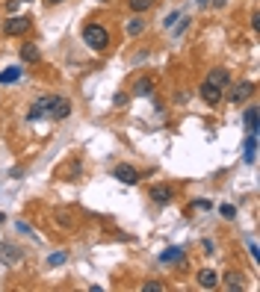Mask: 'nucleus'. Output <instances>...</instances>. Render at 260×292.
I'll use <instances>...</instances> for the list:
<instances>
[{"mask_svg":"<svg viewBox=\"0 0 260 292\" xmlns=\"http://www.w3.org/2000/svg\"><path fill=\"white\" fill-rule=\"evenodd\" d=\"M21 257H24V251H21L18 245H12V242H0V263H3V266H15Z\"/></svg>","mask_w":260,"mask_h":292,"instance_id":"423d86ee","label":"nucleus"},{"mask_svg":"<svg viewBox=\"0 0 260 292\" xmlns=\"http://www.w3.org/2000/svg\"><path fill=\"white\" fill-rule=\"evenodd\" d=\"M178 18H180V12H172V15H166V18H162V27H166V30H168V27H174V21H178Z\"/></svg>","mask_w":260,"mask_h":292,"instance_id":"b1692460","label":"nucleus"},{"mask_svg":"<svg viewBox=\"0 0 260 292\" xmlns=\"http://www.w3.org/2000/svg\"><path fill=\"white\" fill-rule=\"evenodd\" d=\"M160 263H166V266L184 263V248H166V251L160 254Z\"/></svg>","mask_w":260,"mask_h":292,"instance_id":"ddd939ff","label":"nucleus"},{"mask_svg":"<svg viewBox=\"0 0 260 292\" xmlns=\"http://www.w3.org/2000/svg\"><path fill=\"white\" fill-rule=\"evenodd\" d=\"M219 281H225V290H230V292L246 287V284H242V275H236V272H228L225 278H219Z\"/></svg>","mask_w":260,"mask_h":292,"instance_id":"4468645a","label":"nucleus"},{"mask_svg":"<svg viewBox=\"0 0 260 292\" xmlns=\"http://www.w3.org/2000/svg\"><path fill=\"white\" fill-rule=\"evenodd\" d=\"M112 103H116V106H124V103H128V95H124V92H118V95L112 97Z\"/></svg>","mask_w":260,"mask_h":292,"instance_id":"cd10ccee","label":"nucleus"},{"mask_svg":"<svg viewBox=\"0 0 260 292\" xmlns=\"http://www.w3.org/2000/svg\"><path fill=\"white\" fill-rule=\"evenodd\" d=\"M83 41L92 50H106L110 47V32H106V27H100V24H86L83 27Z\"/></svg>","mask_w":260,"mask_h":292,"instance_id":"f257e3e1","label":"nucleus"},{"mask_svg":"<svg viewBox=\"0 0 260 292\" xmlns=\"http://www.w3.org/2000/svg\"><path fill=\"white\" fill-rule=\"evenodd\" d=\"M210 3H213V6H216V9H222V6H225L228 0H210Z\"/></svg>","mask_w":260,"mask_h":292,"instance_id":"7c9ffc66","label":"nucleus"},{"mask_svg":"<svg viewBox=\"0 0 260 292\" xmlns=\"http://www.w3.org/2000/svg\"><path fill=\"white\" fill-rule=\"evenodd\" d=\"M190 207H198V210H213V204H210V201H204V198H198V201H192Z\"/></svg>","mask_w":260,"mask_h":292,"instance_id":"393cba45","label":"nucleus"},{"mask_svg":"<svg viewBox=\"0 0 260 292\" xmlns=\"http://www.w3.org/2000/svg\"><path fill=\"white\" fill-rule=\"evenodd\" d=\"M30 27H32V18H30V15H15V18L3 21V32H6V35H24Z\"/></svg>","mask_w":260,"mask_h":292,"instance_id":"f03ea898","label":"nucleus"},{"mask_svg":"<svg viewBox=\"0 0 260 292\" xmlns=\"http://www.w3.org/2000/svg\"><path fill=\"white\" fill-rule=\"evenodd\" d=\"M154 92V83L148 80V77H142V80H136V86H133V95H139V97H148Z\"/></svg>","mask_w":260,"mask_h":292,"instance_id":"dca6fc26","label":"nucleus"},{"mask_svg":"<svg viewBox=\"0 0 260 292\" xmlns=\"http://www.w3.org/2000/svg\"><path fill=\"white\" fill-rule=\"evenodd\" d=\"M130 3V9L136 12V15H142V12H148L151 6H154V0H128Z\"/></svg>","mask_w":260,"mask_h":292,"instance_id":"aec40b11","label":"nucleus"},{"mask_svg":"<svg viewBox=\"0 0 260 292\" xmlns=\"http://www.w3.org/2000/svg\"><path fill=\"white\" fill-rule=\"evenodd\" d=\"M21 3H30V0H21Z\"/></svg>","mask_w":260,"mask_h":292,"instance_id":"f704fd0d","label":"nucleus"},{"mask_svg":"<svg viewBox=\"0 0 260 292\" xmlns=\"http://www.w3.org/2000/svg\"><path fill=\"white\" fill-rule=\"evenodd\" d=\"M142 290H145V292H162V287L157 284V281H148V284H145Z\"/></svg>","mask_w":260,"mask_h":292,"instance_id":"bb28decb","label":"nucleus"},{"mask_svg":"<svg viewBox=\"0 0 260 292\" xmlns=\"http://www.w3.org/2000/svg\"><path fill=\"white\" fill-rule=\"evenodd\" d=\"M21 59H24L27 65H36L38 59H42V53H38L36 44H24V47H21Z\"/></svg>","mask_w":260,"mask_h":292,"instance_id":"2eb2a0df","label":"nucleus"},{"mask_svg":"<svg viewBox=\"0 0 260 292\" xmlns=\"http://www.w3.org/2000/svg\"><path fill=\"white\" fill-rule=\"evenodd\" d=\"M248 251H252V260L258 263V260H260V254H258V245H254V239H248Z\"/></svg>","mask_w":260,"mask_h":292,"instance_id":"c85d7f7f","label":"nucleus"},{"mask_svg":"<svg viewBox=\"0 0 260 292\" xmlns=\"http://www.w3.org/2000/svg\"><path fill=\"white\" fill-rule=\"evenodd\" d=\"M252 30H260V15H258V12L252 15Z\"/></svg>","mask_w":260,"mask_h":292,"instance_id":"c756f323","label":"nucleus"},{"mask_svg":"<svg viewBox=\"0 0 260 292\" xmlns=\"http://www.w3.org/2000/svg\"><path fill=\"white\" fill-rule=\"evenodd\" d=\"M198 287H201V290H216V287H219V275H216L213 269H201V272H198Z\"/></svg>","mask_w":260,"mask_h":292,"instance_id":"1a4fd4ad","label":"nucleus"},{"mask_svg":"<svg viewBox=\"0 0 260 292\" xmlns=\"http://www.w3.org/2000/svg\"><path fill=\"white\" fill-rule=\"evenodd\" d=\"M112 174H116V180H122L124 186H136V183H139V171H136L133 165H128V162L116 165V168H112Z\"/></svg>","mask_w":260,"mask_h":292,"instance_id":"39448f33","label":"nucleus"},{"mask_svg":"<svg viewBox=\"0 0 260 292\" xmlns=\"http://www.w3.org/2000/svg\"><path fill=\"white\" fill-rule=\"evenodd\" d=\"M48 106H50V95L38 97V100L30 106V112H27V121H38V118H44V115H48Z\"/></svg>","mask_w":260,"mask_h":292,"instance_id":"6e6552de","label":"nucleus"},{"mask_svg":"<svg viewBox=\"0 0 260 292\" xmlns=\"http://www.w3.org/2000/svg\"><path fill=\"white\" fill-rule=\"evenodd\" d=\"M207 80H210L213 86H219V89H225L228 83H230V74H228V68H213V71L207 74Z\"/></svg>","mask_w":260,"mask_h":292,"instance_id":"9d476101","label":"nucleus"},{"mask_svg":"<svg viewBox=\"0 0 260 292\" xmlns=\"http://www.w3.org/2000/svg\"><path fill=\"white\" fill-rule=\"evenodd\" d=\"M242 121H246L248 133H258V106H248V109L242 112Z\"/></svg>","mask_w":260,"mask_h":292,"instance_id":"f3484780","label":"nucleus"},{"mask_svg":"<svg viewBox=\"0 0 260 292\" xmlns=\"http://www.w3.org/2000/svg\"><path fill=\"white\" fill-rule=\"evenodd\" d=\"M219 213H222V219H228V222H230V219H236V207H234V204H222V207H219Z\"/></svg>","mask_w":260,"mask_h":292,"instance_id":"4be33fe9","label":"nucleus"},{"mask_svg":"<svg viewBox=\"0 0 260 292\" xmlns=\"http://www.w3.org/2000/svg\"><path fill=\"white\" fill-rule=\"evenodd\" d=\"M195 3H198V6H210V0H195Z\"/></svg>","mask_w":260,"mask_h":292,"instance_id":"473e14b6","label":"nucleus"},{"mask_svg":"<svg viewBox=\"0 0 260 292\" xmlns=\"http://www.w3.org/2000/svg\"><path fill=\"white\" fill-rule=\"evenodd\" d=\"M186 27H190V18H186V15H180V18H178V24H174V35H180Z\"/></svg>","mask_w":260,"mask_h":292,"instance_id":"5701e85b","label":"nucleus"},{"mask_svg":"<svg viewBox=\"0 0 260 292\" xmlns=\"http://www.w3.org/2000/svg\"><path fill=\"white\" fill-rule=\"evenodd\" d=\"M3 222H6V216H3V213H0V225H3Z\"/></svg>","mask_w":260,"mask_h":292,"instance_id":"72a5a7b5","label":"nucleus"},{"mask_svg":"<svg viewBox=\"0 0 260 292\" xmlns=\"http://www.w3.org/2000/svg\"><path fill=\"white\" fill-rule=\"evenodd\" d=\"M174 198V189H168V186H151V201L154 204H168Z\"/></svg>","mask_w":260,"mask_h":292,"instance_id":"9b49d317","label":"nucleus"},{"mask_svg":"<svg viewBox=\"0 0 260 292\" xmlns=\"http://www.w3.org/2000/svg\"><path fill=\"white\" fill-rule=\"evenodd\" d=\"M124 32H128V35H142V32H145V21H142L139 15L130 18L128 24H124Z\"/></svg>","mask_w":260,"mask_h":292,"instance_id":"a211bd4d","label":"nucleus"},{"mask_svg":"<svg viewBox=\"0 0 260 292\" xmlns=\"http://www.w3.org/2000/svg\"><path fill=\"white\" fill-rule=\"evenodd\" d=\"M56 219H60V225L71 227V216H68V213H65V210H60V213H56Z\"/></svg>","mask_w":260,"mask_h":292,"instance_id":"a878e982","label":"nucleus"},{"mask_svg":"<svg viewBox=\"0 0 260 292\" xmlns=\"http://www.w3.org/2000/svg\"><path fill=\"white\" fill-rule=\"evenodd\" d=\"M65 260H68V251H54V254L48 257V266H50V269H56V266H62Z\"/></svg>","mask_w":260,"mask_h":292,"instance_id":"412c9836","label":"nucleus"},{"mask_svg":"<svg viewBox=\"0 0 260 292\" xmlns=\"http://www.w3.org/2000/svg\"><path fill=\"white\" fill-rule=\"evenodd\" d=\"M252 92H254V83L242 80V83H236V86L228 92V97H230V103H242V100H248V97H252Z\"/></svg>","mask_w":260,"mask_h":292,"instance_id":"0eeeda50","label":"nucleus"},{"mask_svg":"<svg viewBox=\"0 0 260 292\" xmlns=\"http://www.w3.org/2000/svg\"><path fill=\"white\" fill-rule=\"evenodd\" d=\"M198 92H201V100H204L207 106H219V103H222V97H225V95H222L225 89H219V86H213L210 80H204Z\"/></svg>","mask_w":260,"mask_h":292,"instance_id":"20e7f679","label":"nucleus"},{"mask_svg":"<svg viewBox=\"0 0 260 292\" xmlns=\"http://www.w3.org/2000/svg\"><path fill=\"white\" fill-rule=\"evenodd\" d=\"M21 74H24V68H18V65H12V68H6V71H0V83H15V80H21Z\"/></svg>","mask_w":260,"mask_h":292,"instance_id":"6ab92c4d","label":"nucleus"},{"mask_svg":"<svg viewBox=\"0 0 260 292\" xmlns=\"http://www.w3.org/2000/svg\"><path fill=\"white\" fill-rule=\"evenodd\" d=\"M254 160H258V133H248V139H246V162L254 165Z\"/></svg>","mask_w":260,"mask_h":292,"instance_id":"f8f14e48","label":"nucleus"},{"mask_svg":"<svg viewBox=\"0 0 260 292\" xmlns=\"http://www.w3.org/2000/svg\"><path fill=\"white\" fill-rule=\"evenodd\" d=\"M48 115L50 118H56V121H65L68 115H71V103L60 95H50V106H48Z\"/></svg>","mask_w":260,"mask_h":292,"instance_id":"7ed1b4c3","label":"nucleus"},{"mask_svg":"<svg viewBox=\"0 0 260 292\" xmlns=\"http://www.w3.org/2000/svg\"><path fill=\"white\" fill-rule=\"evenodd\" d=\"M44 3H48V6H60L62 0H44Z\"/></svg>","mask_w":260,"mask_h":292,"instance_id":"2f4dec72","label":"nucleus"}]
</instances>
